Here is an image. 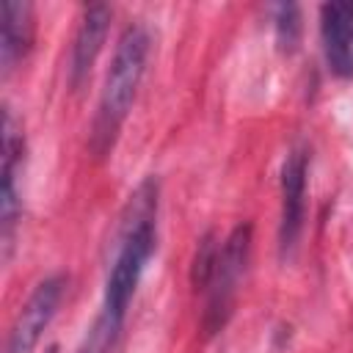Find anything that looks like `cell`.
Returning <instances> with one entry per match:
<instances>
[{
	"label": "cell",
	"instance_id": "ba28073f",
	"mask_svg": "<svg viewBox=\"0 0 353 353\" xmlns=\"http://www.w3.org/2000/svg\"><path fill=\"white\" fill-rule=\"evenodd\" d=\"M320 41L325 63L334 74H353V0L320 6Z\"/></svg>",
	"mask_w": 353,
	"mask_h": 353
},
{
	"label": "cell",
	"instance_id": "7a4b0ae2",
	"mask_svg": "<svg viewBox=\"0 0 353 353\" xmlns=\"http://www.w3.org/2000/svg\"><path fill=\"white\" fill-rule=\"evenodd\" d=\"M146 58H149V33L143 25H127L124 33L116 41L110 66L102 80L97 113L91 121V135H88V149L94 157L110 154L121 124L130 116V108L135 102L138 85L146 72Z\"/></svg>",
	"mask_w": 353,
	"mask_h": 353
},
{
	"label": "cell",
	"instance_id": "5b68a950",
	"mask_svg": "<svg viewBox=\"0 0 353 353\" xmlns=\"http://www.w3.org/2000/svg\"><path fill=\"white\" fill-rule=\"evenodd\" d=\"M63 295H66V276L63 273H52V276L41 279L33 287V292L28 295V301L22 303V309L17 312V317L8 328V339H6L3 353H33L41 334L52 323Z\"/></svg>",
	"mask_w": 353,
	"mask_h": 353
},
{
	"label": "cell",
	"instance_id": "6da1fadb",
	"mask_svg": "<svg viewBox=\"0 0 353 353\" xmlns=\"http://www.w3.org/2000/svg\"><path fill=\"white\" fill-rule=\"evenodd\" d=\"M154 248H157V179L149 176L135 188V193L124 207L116 237V254L105 276L102 306L97 320L88 325L77 353H110Z\"/></svg>",
	"mask_w": 353,
	"mask_h": 353
},
{
	"label": "cell",
	"instance_id": "8fae6325",
	"mask_svg": "<svg viewBox=\"0 0 353 353\" xmlns=\"http://www.w3.org/2000/svg\"><path fill=\"white\" fill-rule=\"evenodd\" d=\"M218 254H221V240L207 232L199 245H196V254H193V262H190V284L196 290H207L210 279H212V270H215V262H218Z\"/></svg>",
	"mask_w": 353,
	"mask_h": 353
},
{
	"label": "cell",
	"instance_id": "9c48e42d",
	"mask_svg": "<svg viewBox=\"0 0 353 353\" xmlns=\"http://www.w3.org/2000/svg\"><path fill=\"white\" fill-rule=\"evenodd\" d=\"M36 39V11L28 0L0 3V66L8 77L30 52Z\"/></svg>",
	"mask_w": 353,
	"mask_h": 353
},
{
	"label": "cell",
	"instance_id": "8992f818",
	"mask_svg": "<svg viewBox=\"0 0 353 353\" xmlns=\"http://www.w3.org/2000/svg\"><path fill=\"white\" fill-rule=\"evenodd\" d=\"M309 152L295 146L281 163V212H279V256L290 259L306 221Z\"/></svg>",
	"mask_w": 353,
	"mask_h": 353
},
{
	"label": "cell",
	"instance_id": "277c9868",
	"mask_svg": "<svg viewBox=\"0 0 353 353\" xmlns=\"http://www.w3.org/2000/svg\"><path fill=\"white\" fill-rule=\"evenodd\" d=\"M25 163V135L11 108H3V154H0V240L3 259L11 256L14 232L22 215V193H19V171Z\"/></svg>",
	"mask_w": 353,
	"mask_h": 353
},
{
	"label": "cell",
	"instance_id": "3957f363",
	"mask_svg": "<svg viewBox=\"0 0 353 353\" xmlns=\"http://www.w3.org/2000/svg\"><path fill=\"white\" fill-rule=\"evenodd\" d=\"M248 254H251V223H240L221 243L212 279L204 290L207 301L201 312V325L207 334H218L229 323L234 312V301H237V287L248 265Z\"/></svg>",
	"mask_w": 353,
	"mask_h": 353
},
{
	"label": "cell",
	"instance_id": "30bf717a",
	"mask_svg": "<svg viewBox=\"0 0 353 353\" xmlns=\"http://www.w3.org/2000/svg\"><path fill=\"white\" fill-rule=\"evenodd\" d=\"M273 30H276V44L281 52H295L301 44V8L295 3H279L273 6Z\"/></svg>",
	"mask_w": 353,
	"mask_h": 353
},
{
	"label": "cell",
	"instance_id": "52a82bcc",
	"mask_svg": "<svg viewBox=\"0 0 353 353\" xmlns=\"http://www.w3.org/2000/svg\"><path fill=\"white\" fill-rule=\"evenodd\" d=\"M110 8L102 6V3H91L83 8L80 14V25L74 30V39H72V55H69V83L72 88H80L85 83V77L91 74L102 47H105V39H108V30H110Z\"/></svg>",
	"mask_w": 353,
	"mask_h": 353
},
{
	"label": "cell",
	"instance_id": "7c38bea8",
	"mask_svg": "<svg viewBox=\"0 0 353 353\" xmlns=\"http://www.w3.org/2000/svg\"><path fill=\"white\" fill-rule=\"evenodd\" d=\"M44 353H61V350H58V345H50V347H47Z\"/></svg>",
	"mask_w": 353,
	"mask_h": 353
}]
</instances>
